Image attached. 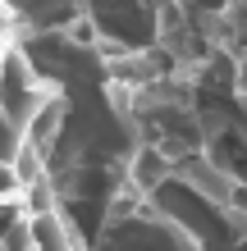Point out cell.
Masks as SVG:
<instances>
[{"label": "cell", "instance_id": "6da1fadb", "mask_svg": "<svg viewBox=\"0 0 247 251\" xmlns=\"http://www.w3.org/2000/svg\"><path fill=\"white\" fill-rule=\"evenodd\" d=\"M183 178H188V187H197L201 201H211V205H220L229 192H234L229 174L220 165H211V160H192V165H183Z\"/></svg>", "mask_w": 247, "mask_h": 251}]
</instances>
